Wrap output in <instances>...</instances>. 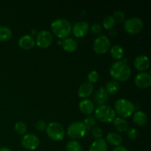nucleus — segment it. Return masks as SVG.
<instances>
[{"label": "nucleus", "instance_id": "f257e3e1", "mask_svg": "<svg viewBox=\"0 0 151 151\" xmlns=\"http://www.w3.org/2000/svg\"><path fill=\"white\" fill-rule=\"evenodd\" d=\"M127 60H118L114 62L110 67V75L116 81H128L131 75V69Z\"/></svg>", "mask_w": 151, "mask_h": 151}, {"label": "nucleus", "instance_id": "f03ea898", "mask_svg": "<svg viewBox=\"0 0 151 151\" xmlns=\"http://www.w3.org/2000/svg\"><path fill=\"white\" fill-rule=\"evenodd\" d=\"M51 29L53 34L59 38H66L72 32V27L67 20L58 19L51 24Z\"/></svg>", "mask_w": 151, "mask_h": 151}, {"label": "nucleus", "instance_id": "7ed1b4c3", "mask_svg": "<svg viewBox=\"0 0 151 151\" xmlns=\"http://www.w3.org/2000/svg\"><path fill=\"white\" fill-rule=\"evenodd\" d=\"M115 112L122 117H129L135 111V106L129 100L126 99H119L115 103Z\"/></svg>", "mask_w": 151, "mask_h": 151}, {"label": "nucleus", "instance_id": "20e7f679", "mask_svg": "<svg viewBox=\"0 0 151 151\" xmlns=\"http://www.w3.org/2000/svg\"><path fill=\"white\" fill-rule=\"evenodd\" d=\"M115 116H116L115 111L107 105L98 106L94 112V116H95L94 118L102 122H113L114 119H115Z\"/></svg>", "mask_w": 151, "mask_h": 151}, {"label": "nucleus", "instance_id": "39448f33", "mask_svg": "<svg viewBox=\"0 0 151 151\" xmlns=\"http://www.w3.org/2000/svg\"><path fill=\"white\" fill-rule=\"evenodd\" d=\"M47 136L55 141H60L63 139L65 135L64 128L59 122H50L46 128Z\"/></svg>", "mask_w": 151, "mask_h": 151}, {"label": "nucleus", "instance_id": "423d86ee", "mask_svg": "<svg viewBox=\"0 0 151 151\" xmlns=\"http://www.w3.org/2000/svg\"><path fill=\"white\" fill-rule=\"evenodd\" d=\"M86 128L83 122H75L71 123L67 128V134L71 139H79L86 135Z\"/></svg>", "mask_w": 151, "mask_h": 151}, {"label": "nucleus", "instance_id": "0eeeda50", "mask_svg": "<svg viewBox=\"0 0 151 151\" xmlns=\"http://www.w3.org/2000/svg\"><path fill=\"white\" fill-rule=\"evenodd\" d=\"M144 27V24L141 19L132 17L126 20L124 24V29L129 34L135 35L141 32Z\"/></svg>", "mask_w": 151, "mask_h": 151}, {"label": "nucleus", "instance_id": "6e6552de", "mask_svg": "<svg viewBox=\"0 0 151 151\" xmlns=\"http://www.w3.org/2000/svg\"><path fill=\"white\" fill-rule=\"evenodd\" d=\"M111 47V43L109 38L105 35H100L97 37L93 44L94 51L97 54H104L109 50Z\"/></svg>", "mask_w": 151, "mask_h": 151}, {"label": "nucleus", "instance_id": "1a4fd4ad", "mask_svg": "<svg viewBox=\"0 0 151 151\" xmlns=\"http://www.w3.org/2000/svg\"><path fill=\"white\" fill-rule=\"evenodd\" d=\"M52 35L47 30H41L37 34L36 44L41 49H46L50 46L52 42Z\"/></svg>", "mask_w": 151, "mask_h": 151}, {"label": "nucleus", "instance_id": "9d476101", "mask_svg": "<svg viewBox=\"0 0 151 151\" xmlns=\"http://www.w3.org/2000/svg\"><path fill=\"white\" fill-rule=\"evenodd\" d=\"M22 145L25 149L29 150H34L38 147L40 145V139L37 136L32 134H25L22 139Z\"/></svg>", "mask_w": 151, "mask_h": 151}, {"label": "nucleus", "instance_id": "9b49d317", "mask_svg": "<svg viewBox=\"0 0 151 151\" xmlns=\"http://www.w3.org/2000/svg\"><path fill=\"white\" fill-rule=\"evenodd\" d=\"M134 82L139 88H149L151 85V75L147 72H140L136 75Z\"/></svg>", "mask_w": 151, "mask_h": 151}, {"label": "nucleus", "instance_id": "f8f14e48", "mask_svg": "<svg viewBox=\"0 0 151 151\" xmlns=\"http://www.w3.org/2000/svg\"><path fill=\"white\" fill-rule=\"evenodd\" d=\"M89 29L88 24L86 22H78L72 27V31L75 37L82 38L84 37Z\"/></svg>", "mask_w": 151, "mask_h": 151}, {"label": "nucleus", "instance_id": "ddd939ff", "mask_svg": "<svg viewBox=\"0 0 151 151\" xmlns=\"http://www.w3.org/2000/svg\"><path fill=\"white\" fill-rule=\"evenodd\" d=\"M134 66L138 71H145L150 66V60L145 55H139L134 60Z\"/></svg>", "mask_w": 151, "mask_h": 151}, {"label": "nucleus", "instance_id": "4468645a", "mask_svg": "<svg viewBox=\"0 0 151 151\" xmlns=\"http://www.w3.org/2000/svg\"><path fill=\"white\" fill-rule=\"evenodd\" d=\"M109 93L106 91V88L101 87L97 90V92L95 93L94 97V100L97 105L99 106H103L105 105V103H107L108 100H109Z\"/></svg>", "mask_w": 151, "mask_h": 151}, {"label": "nucleus", "instance_id": "2eb2a0df", "mask_svg": "<svg viewBox=\"0 0 151 151\" xmlns=\"http://www.w3.org/2000/svg\"><path fill=\"white\" fill-rule=\"evenodd\" d=\"M35 45V39L31 35H24L19 40V46L24 50H30Z\"/></svg>", "mask_w": 151, "mask_h": 151}, {"label": "nucleus", "instance_id": "dca6fc26", "mask_svg": "<svg viewBox=\"0 0 151 151\" xmlns=\"http://www.w3.org/2000/svg\"><path fill=\"white\" fill-rule=\"evenodd\" d=\"M94 87L92 83H83L78 88V96L81 98H87L92 94Z\"/></svg>", "mask_w": 151, "mask_h": 151}, {"label": "nucleus", "instance_id": "f3484780", "mask_svg": "<svg viewBox=\"0 0 151 151\" xmlns=\"http://www.w3.org/2000/svg\"><path fill=\"white\" fill-rule=\"evenodd\" d=\"M79 109L84 114H91L94 111V105L91 100L85 99L79 103Z\"/></svg>", "mask_w": 151, "mask_h": 151}, {"label": "nucleus", "instance_id": "a211bd4d", "mask_svg": "<svg viewBox=\"0 0 151 151\" xmlns=\"http://www.w3.org/2000/svg\"><path fill=\"white\" fill-rule=\"evenodd\" d=\"M108 145L106 140L103 139H96L92 144L91 145L88 151H107Z\"/></svg>", "mask_w": 151, "mask_h": 151}, {"label": "nucleus", "instance_id": "6ab92c4d", "mask_svg": "<svg viewBox=\"0 0 151 151\" xmlns=\"http://www.w3.org/2000/svg\"><path fill=\"white\" fill-rule=\"evenodd\" d=\"M113 125L118 132H125L128 129V122L123 118H115L113 121Z\"/></svg>", "mask_w": 151, "mask_h": 151}, {"label": "nucleus", "instance_id": "aec40b11", "mask_svg": "<svg viewBox=\"0 0 151 151\" xmlns=\"http://www.w3.org/2000/svg\"><path fill=\"white\" fill-rule=\"evenodd\" d=\"M62 47L63 50L69 52H73L78 49V43L73 38H65L62 42Z\"/></svg>", "mask_w": 151, "mask_h": 151}, {"label": "nucleus", "instance_id": "412c9836", "mask_svg": "<svg viewBox=\"0 0 151 151\" xmlns=\"http://www.w3.org/2000/svg\"><path fill=\"white\" fill-rule=\"evenodd\" d=\"M133 121L138 126H143L147 123V114L142 111H137V112L134 113Z\"/></svg>", "mask_w": 151, "mask_h": 151}, {"label": "nucleus", "instance_id": "4be33fe9", "mask_svg": "<svg viewBox=\"0 0 151 151\" xmlns=\"http://www.w3.org/2000/svg\"><path fill=\"white\" fill-rule=\"evenodd\" d=\"M106 140L110 145L113 146H120L121 143L122 142V138L119 134H116V133L111 132L107 134L106 137Z\"/></svg>", "mask_w": 151, "mask_h": 151}, {"label": "nucleus", "instance_id": "5701e85b", "mask_svg": "<svg viewBox=\"0 0 151 151\" xmlns=\"http://www.w3.org/2000/svg\"><path fill=\"white\" fill-rule=\"evenodd\" d=\"M110 53L113 58L116 59V60H120L124 57L125 51H124V49L122 48V46L114 45L111 49Z\"/></svg>", "mask_w": 151, "mask_h": 151}, {"label": "nucleus", "instance_id": "b1692460", "mask_svg": "<svg viewBox=\"0 0 151 151\" xmlns=\"http://www.w3.org/2000/svg\"><path fill=\"white\" fill-rule=\"evenodd\" d=\"M120 88V84L116 81H111L107 83L106 90L109 94H114L117 92Z\"/></svg>", "mask_w": 151, "mask_h": 151}, {"label": "nucleus", "instance_id": "393cba45", "mask_svg": "<svg viewBox=\"0 0 151 151\" xmlns=\"http://www.w3.org/2000/svg\"><path fill=\"white\" fill-rule=\"evenodd\" d=\"M12 36V31L8 27L0 26V41H6Z\"/></svg>", "mask_w": 151, "mask_h": 151}, {"label": "nucleus", "instance_id": "a878e982", "mask_svg": "<svg viewBox=\"0 0 151 151\" xmlns=\"http://www.w3.org/2000/svg\"><path fill=\"white\" fill-rule=\"evenodd\" d=\"M66 151H82V145L75 140L69 142L66 146Z\"/></svg>", "mask_w": 151, "mask_h": 151}, {"label": "nucleus", "instance_id": "bb28decb", "mask_svg": "<svg viewBox=\"0 0 151 151\" xmlns=\"http://www.w3.org/2000/svg\"><path fill=\"white\" fill-rule=\"evenodd\" d=\"M115 24V21L112 16H107L104 18L103 21V25L104 28L108 30H111L113 29Z\"/></svg>", "mask_w": 151, "mask_h": 151}, {"label": "nucleus", "instance_id": "cd10ccee", "mask_svg": "<svg viewBox=\"0 0 151 151\" xmlns=\"http://www.w3.org/2000/svg\"><path fill=\"white\" fill-rule=\"evenodd\" d=\"M83 124L84 125H85L87 131H90V130H91L94 126H95L96 119L94 117V116H88V117L84 120Z\"/></svg>", "mask_w": 151, "mask_h": 151}, {"label": "nucleus", "instance_id": "c85d7f7f", "mask_svg": "<svg viewBox=\"0 0 151 151\" xmlns=\"http://www.w3.org/2000/svg\"><path fill=\"white\" fill-rule=\"evenodd\" d=\"M15 131L20 135H24L27 131V125L23 122H18L15 125Z\"/></svg>", "mask_w": 151, "mask_h": 151}, {"label": "nucleus", "instance_id": "c756f323", "mask_svg": "<svg viewBox=\"0 0 151 151\" xmlns=\"http://www.w3.org/2000/svg\"><path fill=\"white\" fill-rule=\"evenodd\" d=\"M112 17L114 18L115 21V23H122L125 21V13L122 11H116L114 13Z\"/></svg>", "mask_w": 151, "mask_h": 151}, {"label": "nucleus", "instance_id": "7c9ffc66", "mask_svg": "<svg viewBox=\"0 0 151 151\" xmlns=\"http://www.w3.org/2000/svg\"><path fill=\"white\" fill-rule=\"evenodd\" d=\"M103 130L100 127H94L91 130V135L96 139H102L103 137Z\"/></svg>", "mask_w": 151, "mask_h": 151}, {"label": "nucleus", "instance_id": "2f4dec72", "mask_svg": "<svg viewBox=\"0 0 151 151\" xmlns=\"http://www.w3.org/2000/svg\"><path fill=\"white\" fill-rule=\"evenodd\" d=\"M88 83H97L99 80L98 72L95 70L90 72L88 75Z\"/></svg>", "mask_w": 151, "mask_h": 151}, {"label": "nucleus", "instance_id": "473e14b6", "mask_svg": "<svg viewBox=\"0 0 151 151\" xmlns=\"http://www.w3.org/2000/svg\"><path fill=\"white\" fill-rule=\"evenodd\" d=\"M126 131L127 136H128L130 139H137V137H138L139 133L136 128H128Z\"/></svg>", "mask_w": 151, "mask_h": 151}, {"label": "nucleus", "instance_id": "72a5a7b5", "mask_svg": "<svg viewBox=\"0 0 151 151\" xmlns=\"http://www.w3.org/2000/svg\"><path fill=\"white\" fill-rule=\"evenodd\" d=\"M46 128H47V125H46V122L44 121L39 120L35 123V128L38 131H44L46 130Z\"/></svg>", "mask_w": 151, "mask_h": 151}, {"label": "nucleus", "instance_id": "f704fd0d", "mask_svg": "<svg viewBox=\"0 0 151 151\" xmlns=\"http://www.w3.org/2000/svg\"><path fill=\"white\" fill-rule=\"evenodd\" d=\"M101 30H102L101 26H100L99 24L95 23V24H94L91 25V31L92 33L95 34V35H98V34L100 33Z\"/></svg>", "mask_w": 151, "mask_h": 151}, {"label": "nucleus", "instance_id": "c9c22d12", "mask_svg": "<svg viewBox=\"0 0 151 151\" xmlns=\"http://www.w3.org/2000/svg\"><path fill=\"white\" fill-rule=\"evenodd\" d=\"M113 151H128V149H127L125 147H124V146H118V147H115V148L113 150Z\"/></svg>", "mask_w": 151, "mask_h": 151}, {"label": "nucleus", "instance_id": "e433bc0d", "mask_svg": "<svg viewBox=\"0 0 151 151\" xmlns=\"http://www.w3.org/2000/svg\"><path fill=\"white\" fill-rule=\"evenodd\" d=\"M0 151H11L8 147H0Z\"/></svg>", "mask_w": 151, "mask_h": 151}]
</instances>
